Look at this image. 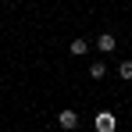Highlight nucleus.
<instances>
[{"label":"nucleus","instance_id":"f257e3e1","mask_svg":"<svg viewBox=\"0 0 132 132\" xmlns=\"http://www.w3.org/2000/svg\"><path fill=\"white\" fill-rule=\"evenodd\" d=\"M57 121H61V129H79V114L75 111H61Z\"/></svg>","mask_w":132,"mask_h":132},{"label":"nucleus","instance_id":"f03ea898","mask_svg":"<svg viewBox=\"0 0 132 132\" xmlns=\"http://www.w3.org/2000/svg\"><path fill=\"white\" fill-rule=\"evenodd\" d=\"M114 125H118L114 114H96V129H100V132H114Z\"/></svg>","mask_w":132,"mask_h":132},{"label":"nucleus","instance_id":"7ed1b4c3","mask_svg":"<svg viewBox=\"0 0 132 132\" xmlns=\"http://www.w3.org/2000/svg\"><path fill=\"white\" fill-rule=\"evenodd\" d=\"M96 46H100V50H104V54H111V50H114V46H118V39H114V36H111V32H104V36H100V39H96Z\"/></svg>","mask_w":132,"mask_h":132},{"label":"nucleus","instance_id":"20e7f679","mask_svg":"<svg viewBox=\"0 0 132 132\" xmlns=\"http://www.w3.org/2000/svg\"><path fill=\"white\" fill-rule=\"evenodd\" d=\"M86 50H89V43H86V39H71V46H68V54H75V57H82Z\"/></svg>","mask_w":132,"mask_h":132},{"label":"nucleus","instance_id":"39448f33","mask_svg":"<svg viewBox=\"0 0 132 132\" xmlns=\"http://www.w3.org/2000/svg\"><path fill=\"white\" fill-rule=\"evenodd\" d=\"M104 75H107V68L100 64V61H93V64H89V79H104Z\"/></svg>","mask_w":132,"mask_h":132},{"label":"nucleus","instance_id":"423d86ee","mask_svg":"<svg viewBox=\"0 0 132 132\" xmlns=\"http://www.w3.org/2000/svg\"><path fill=\"white\" fill-rule=\"evenodd\" d=\"M118 75H121V79H132V61H121V64H118Z\"/></svg>","mask_w":132,"mask_h":132}]
</instances>
